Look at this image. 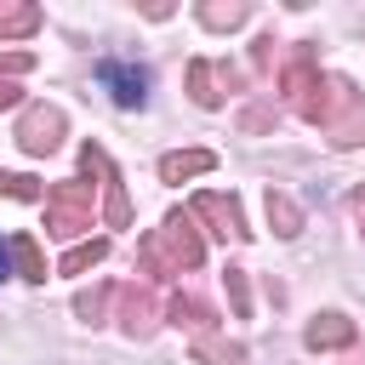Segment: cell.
<instances>
[{"instance_id":"6da1fadb","label":"cell","mask_w":365,"mask_h":365,"mask_svg":"<svg viewBox=\"0 0 365 365\" xmlns=\"http://www.w3.org/2000/svg\"><path fill=\"white\" fill-rule=\"evenodd\" d=\"M297 114H302L308 125H319L331 148H359V143H365V97L354 91L348 74H319L314 97H308Z\"/></svg>"},{"instance_id":"7a4b0ae2","label":"cell","mask_w":365,"mask_h":365,"mask_svg":"<svg viewBox=\"0 0 365 365\" xmlns=\"http://www.w3.org/2000/svg\"><path fill=\"white\" fill-rule=\"evenodd\" d=\"M137 262H143L154 279H177L182 268H200V262H205V240H200L194 217H188V211H165L160 228H148V234L137 240Z\"/></svg>"},{"instance_id":"3957f363","label":"cell","mask_w":365,"mask_h":365,"mask_svg":"<svg viewBox=\"0 0 365 365\" xmlns=\"http://www.w3.org/2000/svg\"><path fill=\"white\" fill-rule=\"evenodd\" d=\"M86 228H91V182H80V177L51 182V188H46V234L74 240V234H86Z\"/></svg>"},{"instance_id":"277c9868","label":"cell","mask_w":365,"mask_h":365,"mask_svg":"<svg viewBox=\"0 0 365 365\" xmlns=\"http://www.w3.org/2000/svg\"><path fill=\"white\" fill-rule=\"evenodd\" d=\"M80 171L103 182V222H108V228H125V222H131V200H125V182H120L108 148H103V143H86V148H80Z\"/></svg>"},{"instance_id":"5b68a950","label":"cell","mask_w":365,"mask_h":365,"mask_svg":"<svg viewBox=\"0 0 365 365\" xmlns=\"http://www.w3.org/2000/svg\"><path fill=\"white\" fill-rule=\"evenodd\" d=\"M240 86H245V74L234 63H211V57H194L188 63V97L200 108H222L228 91H240Z\"/></svg>"},{"instance_id":"8992f818","label":"cell","mask_w":365,"mask_h":365,"mask_svg":"<svg viewBox=\"0 0 365 365\" xmlns=\"http://www.w3.org/2000/svg\"><path fill=\"white\" fill-rule=\"evenodd\" d=\"M63 125H68V120H63L57 103H29L23 120H17V148L40 160V154H51V148L63 143Z\"/></svg>"},{"instance_id":"52a82bcc","label":"cell","mask_w":365,"mask_h":365,"mask_svg":"<svg viewBox=\"0 0 365 365\" xmlns=\"http://www.w3.org/2000/svg\"><path fill=\"white\" fill-rule=\"evenodd\" d=\"M97 80H103V91H108L120 108H143V103H148V68H143V63L103 57V63H97Z\"/></svg>"},{"instance_id":"ba28073f","label":"cell","mask_w":365,"mask_h":365,"mask_svg":"<svg viewBox=\"0 0 365 365\" xmlns=\"http://www.w3.org/2000/svg\"><path fill=\"white\" fill-rule=\"evenodd\" d=\"M314 86H319V74H314V40H297L285 51V63H279V97L291 108H302L314 97Z\"/></svg>"},{"instance_id":"9c48e42d","label":"cell","mask_w":365,"mask_h":365,"mask_svg":"<svg viewBox=\"0 0 365 365\" xmlns=\"http://www.w3.org/2000/svg\"><path fill=\"white\" fill-rule=\"evenodd\" d=\"M120 331H125L131 342H148V336L160 331V302H154V291L120 285Z\"/></svg>"},{"instance_id":"30bf717a","label":"cell","mask_w":365,"mask_h":365,"mask_svg":"<svg viewBox=\"0 0 365 365\" xmlns=\"http://www.w3.org/2000/svg\"><path fill=\"white\" fill-rule=\"evenodd\" d=\"M194 217H200V222H211V234H222V240H251L245 211H240V200H234V194H200V200H194Z\"/></svg>"},{"instance_id":"8fae6325","label":"cell","mask_w":365,"mask_h":365,"mask_svg":"<svg viewBox=\"0 0 365 365\" xmlns=\"http://www.w3.org/2000/svg\"><path fill=\"white\" fill-rule=\"evenodd\" d=\"M302 342H308L314 354H325V348H354V342H359V325H354L348 314H336V308H331V314H314V319H308Z\"/></svg>"},{"instance_id":"7c38bea8","label":"cell","mask_w":365,"mask_h":365,"mask_svg":"<svg viewBox=\"0 0 365 365\" xmlns=\"http://www.w3.org/2000/svg\"><path fill=\"white\" fill-rule=\"evenodd\" d=\"M211 165H217L211 148H177V154L160 160V182H188V177H205Z\"/></svg>"},{"instance_id":"4fadbf2b","label":"cell","mask_w":365,"mask_h":365,"mask_svg":"<svg viewBox=\"0 0 365 365\" xmlns=\"http://www.w3.org/2000/svg\"><path fill=\"white\" fill-rule=\"evenodd\" d=\"M165 319H171L177 331H188V336H211V319H217V314H211L200 297H182V291H177V297L165 302Z\"/></svg>"},{"instance_id":"5bb4252c","label":"cell","mask_w":365,"mask_h":365,"mask_svg":"<svg viewBox=\"0 0 365 365\" xmlns=\"http://www.w3.org/2000/svg\"><path fill=\"white\" fill-rule=\"evenodd\" d=\"M34 29H40L34 0H0V40H29Z\"/></svg>"},{"instance_id":"9a60e30c","label":"cell","mask_w":365,"mask_h":365,"mask_svg":"<svg viewBox=\"0 0 365 365\" xmlns=\"http://www.w3.org/2000/svg\"><path fill=\"white\" fill-rule=\"evenodd\" d=\"M6 251H11V268H17L29 285H46V257H40L34 234H11V240H6Z\"/></svg>"},{"instance_id":"2e32d148","label":"cell","mask_w":365,"mask_h":365,"mask_svg":"<svg viewBox=\"0 0 365 365\" xmlns=\"http://www.w3.org/2000/svg\"><path fill=\"white\" fill-rule=\"evenodd\" d=\"M194 365H245V342H228V336H194Z\"/></svg>"},{"instance_id":"e0dca14e","label":"cell","mask_w":365,"mask_h":365,"mask_svg":"<svg viewBox=\"0 0 365 365\" xmlns=\"http://www.w3.org/2000/svg\"><path fill=\"white\" fill-rule=\"evenodd\" d=\"M268 228H274L279 240L302 234V205H297L291 194H279V188H268Z\"/></svg>"},{"instance_id":"ac0fdd59","label":"cell","mask_w":365,"mask_h":365,"mask_svg":"<svg viewBox=\"0 0 365 365\" xmlns=\"http://www.w3.org/2000/svg\"><path fill=\"white\" fill-rule=\"evenodd\" d=\"M245 17H251L245 0H205V6H200V23H205V29H240Z\"/></svg>"},{"instance_id":"d6986e66","label":"cell","mask_w":365,"mask_h":365,"mask_svg":"<svg viewBox=\"0 0 365 365\" xmlns=\"http://www.w3.org/2000/svg\"><path fill=\"white\" fill-rule=\"evenodd\" d=\"M114 297H120V285H91V291H80V297H74V314H80L86 325H103Z\"/></svg>"},{"instance_id":"ffe728a7","label":"cell","mask_w":365,"mask_h":365,"mask_svg":"<svg viewBox=\"0 0 365 365\" xmlns=\"http://www.w3.org/2000/svg\"><path fill=\"white\" fill-rule=\"evenodd\" d=\"M108 257V240H86V245H74L63 262H57V274H86V268H97Z\"/></svg>"},{"instance_id":"44dd1931","label":"cell","mask_w":365,"mask_h":365,"mask_svg":"<svg viewBox=\"0 0 365 365\" xmlns=\"http://www.w3.org/2000/svg\"><path fill=\"white\" fill-rule=\"evenodd\" d=\"M222 285H228V302H234V314L245 319V314H251V285H245V268H234V262H228V268H222Z\"/></svg>"},{"instance_id":"7402d4cb","label":"cell","mask_w":365,"mask_h":365,"mask_svg":"<svg viewBox=\"0 0 365 365\" xmlns=\"http://www.w3.org/2000/svg\"><path fill=\"white\" fill-rule=\"evenodd\" d=\"M0 194L6 200H46V188L34 177H23V171H0Z\"/></svg>"},{"instance_id":"603a6c76","label":"cell","mask_w":365,"mask_h":365,"mask_svg":"<svg viewBox=\"0 0 365 365\" xmlns=\"http://www.w3.org/2000/svg\"><path fill=\"white\" fill-rule=\"evenodd\" d=\"M34 68V51H0V80H17Z\"/></svg>"},{"instance_id":"cb8c5ba5","label":"cell","mask_w":365,"mask_h":365,"mask_svg":"<svg viewBox=\"0 0 365 365\" xmlns=\"http://www.w3.org/2000/svg\"><path fill=\"white\" fill-rule=\"evenodd\" d=\"M251 63H257V68H262V74H268V68H274V34H262V40H257V46H251Z\"/></svg>"},{"instance_id":"d4e9b609","label":"cell","mask_w":365,"mask_h":365,"mask_svg":"<svg viewBox=\"0 0 365 365\" xmlns=\"http://www.w3.org/2000/svg\"><path fill=\"white\" fill-rule=\"evenodd\" d=\"M240 125H245V131H268V125H274V108H245Z\"/></svg>"},{"instance_id":"484cf974","label":"cell","mask_w":365,"mask_h":365,"mask_svg":"<svg viewBox=\"0 0 365 365\" xmlns=\"http://www.w3.org/2000/svg\"><path fill=\"white\" fill-rule=\"evenodd\" d=\"M17 97H23V91H17V80H0V108H11Z\"/></svg>"},{"instance_id":"4316f807","label":"cell","mask_w":365,"mask_h":365,"mask_svg":"<svg viewBox=\"0 0 365 365\" xmlns=\"http://www.w3.org/2000/svg\"><path fill=\"white\" fill-rule=\"evenodd\" d=\"M354 217H359V228H365V182L354 188Z\"/></svg>"},{"instance_id":"83f0119b","label":"cell","mask_w":365,"mask_h":365,"mask_svg":"<svg viewBox=\"0 0 365 365\" xmlns=\"http://www.w3.org/2000/svg\"><path fill=\"white\" fill-rule=\"evenodd\" d=\"M342 365H365V342H354V348H348V359H342Z\"/></svg>"},{"instance_id":"f1b7e54d","label":"cell","mask_w":365,"mask_h":365,"mask_svg":"<svg viewBox=\"0 0 365 365\" xmlns=\"http://www.w3.org/2000/svg\"><path fill=\"white\" fill-rule=\"evenodd\" d=\"M6 274H11V251L0 245V279H6Z\"/></svg>"}]
</instances>
